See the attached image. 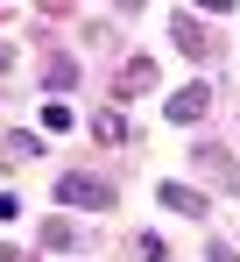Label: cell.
<instances>
[{
  "mask_svg": "<svg viewBox=\"0 0 240 262\" xmlns=\"http://www.w3.org/2000/svg\"><path fill=\"white\" fill-rule=\"evenodd\" d=\"M57 199H64V206H113V191H106L99 177H85V170L57 177Z\"/></svg>",
  "mask_w": 240,
  "mask_h": 262,
  "instance_id": "1",
  "label": "cell"
},
{
  "mask_svg": "<svg viewBox=\"0 0 240 262\" xmlns=\"http://www.w3.org/2000/svg\"><path fill=\"white\" fill-rule=\"evenodd\" d=\"M205 106H212V92H205V85H184L177 99H170V121H198Z\"/></svg>",
  "mask_w": 240,
  "mask_h": 262,
  "instance_id": "2",
  "label": "cell"
},
{
  "mask_svg": "<svg viewBox=\"0 0 240 262\" xmlns=\"http://www.w3.org/2000/svg\"><path fill=\"white\" fill-rule=\"evenodd\" d=\"M162 199H170V206H177V213H191V220L205 213V199H198V191H191V184H170V191H162Z\"/></svg>",
  "mask_w": 240,
  "mask_h": 262,
  "instance_id": "3",
  "label": "cell"
}]
</instances>
